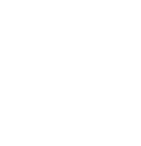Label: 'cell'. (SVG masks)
I'll list each match as a JSON object with an SVG mask.
<instances>
[]
</instances>
